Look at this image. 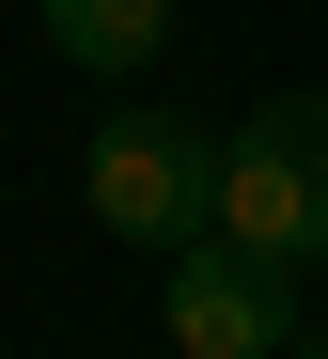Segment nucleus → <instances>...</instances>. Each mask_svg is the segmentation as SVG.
Instances as JSON below:
<instances>
[{
  "mask_svg": "<svg viewBox=\"0 0 328 359\" xmlns=\"http://www.w3.org/2000/svg\"><path fill=\"white\" fill-rule=\"evenodd\" d=\"M219 234L266 266H328V94H250L219 126Z\"/></svg>",
  "mask_w": 328,
  "mask_h": 359,
  "instance_id": "f257e3e1",
  "label": "nucleus"
},
{
  "mask_svg": "<svg viewBox=\"0 0 328 359\" xmlns=\"http://www.w3.org/2000/svg\"><path fill=\"white\" fill-rule=\"evenodd\" d=\"M94 219L125 234V250H188V234H219V126H188V109H110L94 156H79Z\"/></svg>",
  "mask_w": 328,
  "mask_h": 359,
  "instance_id": "f03ea898",
  "label": "nucleus"
},
{
  "mask_svg": "<svg viewBox=\"0 0 328 359\" xmlns=\"http://www.w3.org/2000/svg\"><path fill=\"white\" fill-rule=\"evenodd\" d=\"M157 328H172V359H297V266L235 250V234H188Z\"/></svg>",
  "mask_w": 328,
  "mask_h": 359,
  "instance_id": "7ed1b4c3",
  "label": "nucleus"
},
{
  "mask_svg": "<svg viewBox=\"0 0 328 359\" xmlns=\"http://www.w3.org/2000/svg\"><path fill=\"white\" fill-rule=\"evenodd\" d=\"M32 16H47V47L79 79H141L157 47H172V0H32Z\"/></svg>",
  "mask_w": 328,
  "mask_h": 359,
  "instance_id": "20e7f679",
  "label": "nucleus"
},
{
  "mask_svg": "<svg viewBox=\"0 0 328 359\" xmlns=\"http://www.w3.org/2000/svg\"><path fill=\"white\" fill-rule=\"evenodd\" d=\"M297 359H328V328H297Z\"/></svg>",
  "mask_w": 328,
  "mask_h": 359,
  "instance_id": "39448f33",
  "label": "nucleus"
}]
</instances>
